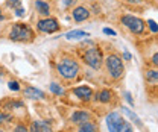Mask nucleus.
Wrapping results in <instances>:
<instances>
[{
    "label": "nucleus",
    "mask_w": 158,
    "mask_h": 132,
    "mask_svg": "<svg viewBox=\"0 0 158 132\" xmlns=\"http://www.w3.org/2000/svg\"><path fill=\"white\" fill-rule=\"evenodd\" d=\"M56 70H58L59 76L65 79H73L79 73V64L72 58H62L56 64Z\"/></svg>",
    "instance_id": "nucleus-1"
},
{
    "label": "nucleus",
    "mask_w": 158,
    "mask_h": 132,
    "mask_svg": "<svg viewBox=\"0 0 158 132\" xmlns=\"http://www.w3.org/2000/svg\"><path fill=\"white\" fill-rule=\"evenodd\" d=\"M106 70H108V73L111 75V77H114V79H118V77H122L123 76V72H125V68H123V62H122V59L116 55H110V56L106 58Z\"/></svg>",
    "instance_id": "nucleus-2"
},
{
    "label": "nucleus",
    "mask_w": 158,
    "mask_h": 132,
    "mask_svg": "<svg viewBox=\"0 0 158 132\" xmlns=\"http://www.w3.org/2000/svg\"><path fill=\"white\" fill-rule=\"evenodd\" d=\"M84 61H85V64H88L91 68L99 70V68L102 67V53H100V50H99L98 47L88 49V50L85 52V55H84Z\"/></svg>",
    "instance_id": "nucleus-3"
},
{
    "label": "nucleus",
    "mask_w": 158,
    "mask_h": 132,
    "mask_svg": "<svg viewBox=\"0 0 158 132\" xmlns=\"http://www.w3.org/2000/svg\"><path fill=\"white\" fill-rule=\"evenodd\" d=\"M31 38H32V31L26 24L17 23L11 31V39L12 41H26V39H31Z\"/></svg>",
    "instance_id": "nucleus-4"
},
{
    "label": "nucleus",
    "mask_w": 158,
    "mask_h": 132,
    "mask_svg": "<svg viewBox=\"0 0 158 132\" xmlns=\"http://www.w3.org/2000/svg\"><path fill=\"white\" fill-rule=\"evenodd\" d=\"M122 23L132 32V34H141L144 31V21L140 20L138 17L134 15H123L122 17Z\"/></svg>",
    "instance_id": "nucleus-5"
},
{
    "label": "nucleus",
    "mask_w": 158,
    "mask_h": 132,
    "mask_svg": "<svg viewBox=\"0 0 158 132\" xmlns=\"http://www.w3.org/2000/svg\"><path fill=\"white\" fill-rule=\"evenodd\" d=\"M123 125H125V120L117 113L108 114V117H106V126H108V131L110 132H120L122 128H123Z\"/></svg>",
    "instance_id": "nucleus-6"
},
{
    "label": "nucleus",
    "mask_w": 158,
    "mask_h": 132,
    "mask_svg": "<svg viewBox=\"0 0 158 132\" xmlns=\"http://www.w3.org/2000/svg\"><path fill=\"white\" fill-rule=\"evenodd\" d=\"M38 31L41 32H46V34H53L59 29V24L58 21L55 19H44V20H40L38 21Z\"/></svg>",
    "instance_id": "nucleus-7"
},
{
    "label": "nucleus",
    "mask_w": 158,
    "mask_h": 132,
    "mask_svg": "<svg viewBox=\"0 0 158 132\" xmlns=\"http://www.w3.org/2000/svg\"><path fill=\"white\" fill-rule=\"evenodd\" d=\"M31 132H52V128L47 122L44 120H37L31 125Z\"/></svg>",
    "instance_id": "nucleus-8"
},
{
    "label": "nucleus",
    "mask_w": 158,
    "mask_h": 132,
    "mask_svg": "<svg viewBox=\"0 0 158 132\" xmlns=\"http://www.w3.org/2000/svg\"><path fill=\"white\" fill-rule=\"evenodd\" d=\"M73 93L78 96L81 100H90V97L93 94V91H91L90 87H78V88L73 90Z\"/></svg>",
    "instance_id": "nucleus-9"
},
{
    "label": "nucleus",
    "mask_w": 158,
    "mask_h": 132,
    "mask_svg": "<svg viewBox=\"0 0 158 132\" xmlns=\"http://www.w3.org/2000/svg\"><path fill=\"white\" fill-rule=\"evenodd\" d=\"M88 17H90V12H88L87 8H84V6L75 8V11H73V19H75V21H84V20H87Z\"/></svg>",
    "instance_id": "nucleus-10"
},
{
    "label": "nucleus",
    "mask_w": 158,
    "mask_h": 132,
    "mask_svg": "<svg viewBox=\"0 0 158 132\" xmlns=\"http://www.w3.org/2000/svg\"><path fill=\"white\" fill-rule=\"evenodd\" d=\"M88 120H90V114L85 113V111H78V113H75L72 115V122L75 125H82V123H85Z\"/></svg>",
    "instance_id": "nucleus-11"
},
{
    "label": "nucleus",
    "mask_w": 158,
    "mask_h": 132,
    "mask_svg": "<svg viewBox=\"0 0 158 132\" xmlns=\"http://www.w3.org/2000/svg\"><path fill=\"white\" fill-rule=\"evenodd\" d=\"M24 96L29 99H44V93L38 88H34V87H27L24 90Z\"/></svg>",
    "instance_id": "nucleus-12"
},
{
    "label": "nucleus",
    "mask_w": 158,
    "mask_h": 132,
    "mask_svg": "<svg viewBox=\"0 0 158 132\" xmlns=\"http://www.w3.org/2000/svg\"><path fill=\"white\" fill-rule=\"evenodd\" d=\"M35 8L38 9V12L41 15H49V14H50L49 5H47L46 2H43V0H37V2H35Z\"/></svg>",
    "instance_id": "nucleus-13"
},
{
    "label": "nucleus",
    "mask_w": 158,
    "mask_h": 132,
    "mask_svg": "<svg viewBox=\"0 0 158 132\" xmlns=\"http://www.w3.org/2000/svg\"><path fill=\"white\" fill-rule=\"evenodd\" d=\"M84 37H88V34L85 31H70L65 34V38L67 39H81Z\"/></svg>",
    "instance_id": "nucleus-14"
},
{
    "label": "nucleus",
    "mask_w": 158,
    "mask_h": 132,
    "mask_svg": "<svg viewBox=\"0 0 158 132\" xmlns=\"http://www.w3.org/2000/svg\"><path fill=\"white\" fill-rule=\"evenodd\" d=\"M78 132H98V128H96V125H93L91 122H85V123L79 125Z\"/></svg>",
    "instance_id": "nucleus-15"
},
{
    "label": "nucleus",
    "mask_w": 158,
    "mask_h": 132,
    "mask_svg": "<svg viewBox=\"0 0 158 132\" xmlns=\"http://www.w3.org/2000/svg\"><path fill=\"white\" fill-rule=\"evenodd\" d=\"M123 113L126 114V115H128V117H129V118H131V120H132V122L137 125V126H140V128L143 126V125H141V120H140V117H138V115H135V114L132 113L131 109H128V108H125V106H123Z\"/></svg>",
    "instance_id": "nucleus-16"
},
{
    "label": "nucleus",
    "mask_w": 158,
    "mask_h": 132,
    "mask_svg": "<svg viewBox=\"0 0 158 132\" xmlns=\"http://www.w3.org/2000/svg\"><path fill=\"white\" fill-rule=\"evenodd\" d=\"M98 99L100 100V102L106 103V102H110V100H111V93H110L108 90H102V91L98 94Z\"/></svg>",
    "instance_id": "nucleus-17"
},
{
    "label": "nucleus",
    "mask_w": 158,
    "mask_h": 132,
    "mask_svg": "<svg viewBox=\"0 0 158 132\" xmlns=\"http://www.w3.org/2000/svg\"><path fill=\"white\" fill-rule=\"evenodd\" d=\"M146 79H148L149 82H152V84H157V79H158V73H157V70L148 72V73H146Z\"/></svg>",
    "instance_id": "nucleus-18"
},
{
    "label": "nucleus",
    "mask_w": 158,
    "mask_h": 132,
    "mask_svg": "<svg viewBox=\"0 0 158 132\" xmlns=\"http://www.w3.org/2000/svg\"><path fill=\"white\" fill-rule=\"evenodd\" d=\"M50 91H52L53 94H58V96L64 94V90H62L59 85H56V84H50Z\"/></svg>",
    "instance_id": "nucleus-19"
},
{
    "label": "nucleus",
    "mask_w": 158,
    "mask_h": 132,
    "mask_svg": "<svg viewBox=\"0 0 158 132\" xmlns=\"http://www.w3.org/2000/svg\"><path fill=\"white\" fill-rule=\"evenodd\" d=\"M8 87H9V90H14V91H19L20 90L19 82H15V80H11V82L8 84Z\"/></svg>",
    "instance_id": "nucleus-20"
},
{
    "label": "nucleus",
    "mask_w": 158,
    "mask_h": 132,
    "mask_svg": "<svg viewBox=\"0 0 158 132\" xmlns=\"http://www.w3.org/2000/svg\"><path fill=\"white\" fill-rule=\"evenodd\" d=\"M148 23H149V27H151V31H152L154 34H157V31H158V29H157V23H155L154 20H149Z\"/></svg>",
    "instance_id": "nucleus-21"
},
{
    "label": "nucleus",
    "mask_w": 158,
    "mask_h": 132,
    "mask_svg": "<svg viewBox=\"0 0 158 132\" xmlns=\"http://www.w3.org/2000/svg\"><path fill=\"white\" fill-rule=\"evenodd\" d=\"M120 132H132V128H131V126L125 122V125H123V128H122V131H120Z\"/></svg>",
    "instance_id": "nucleus-22"
},
{
    "label": "nucleus",
    "mask_w": 158,
    "mask_h": 132,
    "mask_svg": "<svg viewBox=\"0 0 158 132\" xmlns=\"http://www.w3.org/2000/svg\"><path fill=\"white\" fill-rule=\"evenodd\" d=\"M14 132H29V131H27V129H26V128H24L23 125H19V126H17V128L14 129Z\"/></svg>",
    "instance_id": "nucleus-23"
},
{
    "label": "nucleus",
    "mask_w": 158,
    "mask_h": 132,
    "mask_svg": "<svg viewBox=\"0 0 158 132\" xmlns=\"http://www.w3.org/2000/svg\"><path fill=\"white\" fill-rule=\"evenodd\" d=\"M103 34H106V35H116V31H113L110 27H105L103 29Z\"/></svg>",
    "instance_id": "nucleus-24"
},
{
    "label": "nucleus",
    "mask_w": 158,
    "mask_h": 132,
    "mask_svg": "<svg viewBox=\"0 0 158 132\" xmlns=\"http://www.w3.org/2000/svg\"><path fill=\"white\" fill-rule=\"evenodd\" d=\"M15 14H17V17H23V15H24V11H23V8H21V6H20V8H17Z\"/></svg>",
    "instance_id": "nucleus-25"
},
{
    "label": "nucleus",
    "mask_w": 158,
    "mask_h": 132,
    "mask_svg": "<svg viewBox=\"0 0 158 132\" xmlns=\"http://www.w3.org/2000/svg\"><path fill=\"white\" fill-rule=\"evenodd\" d=\"M9 6H15V8H20V2H19V0H11V2H9Z\"/></svg>",
    "instance_id": "nucleus-26"
},
{
    "label": "nucleus",
    "mask_w": 158,
    "mask_h": 132,
    "mask_svg": "<svg viewBox=\"0 0 158 132\" xmlns=\"http://www.w3.org/2000/svg\"><path fill=\"white\" fill-rule=\"evenodd\" d=\"M76 0H62V3H64V6H70V5H73Z\"/></svg>",
    "instance_id": "nucleus-27"
},
{
    "label": "nucleus",
    "mask_w": 158,
    "mask_h": 132,
    "mask_svg": "<svg viewBox=\"0 0 158 132\" xmlns=\"http://www.w3.org/2000/svg\"><path fill=\"white\" fill-rule=\"evenodd\" d=\"M125 96H126V100L131 103V105H134V100H132V97H131V94L129 93H125Z\"/></svg>",
    "instance_id": "nucleus-28"
},
{
    "label": "nucleus",
    "mask_w": 158,
    "mask_h": 132,
    "mask_svg": "<svg viewBox=\"0 0 158 132\" xmlns=\"http://www.w3.org/2000/svg\"><path fill=\"white\" fill-rule=\"evenodd\" d=\"M5 120H9V115H5V114H0V123H3Z\"/></svg>",
    "instance_id": "nucleus-29"
},
{
    "label": "nucleus",
    "mask_w": 158,
    "mask_h": 132,
    "mask_svg": "<svg viewBox=\"0 0 158 132\" xmlns=\"http://www.w3.org/2000/svg\"><path fill=\"white\" fill-rule=\"evenodd\" d=\"M152 62H154L155 65L158 64V55H157V53H155V55H154V58H152Z\"/></svg>",
    "instance_id": "nucleus-30"
},
{
    "label": "nucleus",
    "mask_w": 158,
    "mask_h": 132,
    "mask_svg": "<svg viewBox=\"0 0 158 132\" xmlns=\"http://www.w3.org/2000/svg\"><path fill=\"white\" fill-rule=\"evenodd\" d=\"M123 56H125V59H128V61H129V59H131V55H129V53H128V52H125V55H123Z\"/></svg>",
    "instance_id": "nucleus-31"
},
{
    "label": "nucleus",
    "mask_w": 158,
    "mask_h": 132,
    "mask_svg": "<svg viewBox=\"0 0 158 132\" xmlns=\"http://www.w3.org/2000/svg\"><path fill=\"white\" fill-rule=\"evenodd\" d=\"M2 20H3V15H2V14H0V21H2Z\"/></svg>",
    "instance_id": "nucleus-32"
},
{
    "label": "nucleus",
    "mask_w": 158,
    "mask_h": 132,
    "mask_svg": "<svg viewBox=\"0 0 158 132\" xmlns=\"http://www.w3.org/2000/svg\"><path fill=\"white\" fill-rule=\"evenodd\" d=\"M0 132H2V131H0Z\"/></svg>",
    "instance_id": "nucleus-33"
}]
</instances>
